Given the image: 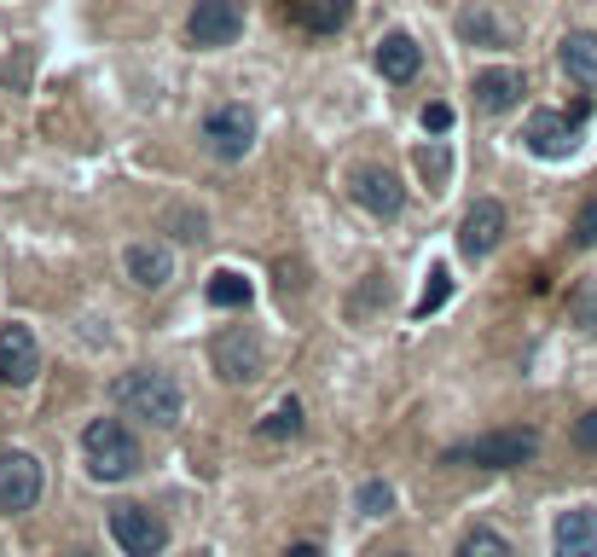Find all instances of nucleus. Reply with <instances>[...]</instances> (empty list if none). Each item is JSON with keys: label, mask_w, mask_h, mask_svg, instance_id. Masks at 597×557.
I'll use <instances>...</instances> for the list:
<instances>
[{"label": "nucleus", "mask_w": 597, "mask_h": 557, "mask_svg": "<svg viewBox=\"0 0 597 557\" xmlns=\"http://www.w3.org/2000/svg\"><path fill=\"white\" fill-rule=\"evenodd\" d=\"M111 401L128 413V418H140V424H180V413H186V395H180V384L169 372L158 366H134V372H122L117 384H111Z\"/></svg>", "instance_id": "f257e3e1"}, {"label": "nucleus", "mask_w": 597, "mask_h": 557, "mask_svg": "<svg viewBox=\"0 0 597 557\" xmlns=\"http://www.w3.org/2000/svg\"><path fill=\"white\" fill-rule=\"evenodd\" d=\"M82 465L93 483H122V476L140 470V442L122 418H93L82 429Z\"/></svg>", "instance_id": "f03ea898"}, {"label": "nucleus", "mask_w": 597, "mask_h": 557, "mask_svg": "<svg viewBox=\"0 0 597 557\" xmlns=\"http://www.w3.org/2000/svg\"><path fill=\"white\" fill-rule=\"evenodd\" d=\"M534 459H539V436H534V429H493V436L447 447V465H476V470H523Z\"/></svg>", "instance_id": "7ed1b4c3"}, {"label": "nucleus", "mask_w": 597, "mask_h": 557, "mask_svg": "<svg viewBox=\"0 0 597 557\" xmlns=\"http://www.w3.org/2000/svg\"><path fill=\"white\" fill-rule=\"evenodd\" d=\"M586 117H591V93H580V105L575 111H534L528 117V129H523V145L534 151V158H568V151L580 145V129H586Z\"/></svg>", "instance_id": "20e7f679"}, {"label": "nucleus", "mask_w": 597, "mask_h": 557, "mask_svg": "<svg viewBox=\"0 0 597 557\" xmlns=\"http://www.w3.org/2000/svg\"><path fill=\"white\" fill-rule=\"evenodd\" d=\"M210 366L215 377H226V384H255V377L267 372V343L255 325H226V332L210 343Z\"/></svg>", "instance_id": "39448f33"}, {"label": "nucleus", "mask_w": 597, "mask_h": 557, "mask_svg": "<svg viewBox=\"0 0 597 557\" xmlns=\"http://www.w3.org/2000/svg\"><path fill=\"white\" fill-rule=\"evenodd\" d=\"M203 145H210V158H221V163L250 158V145H255V111L250 105H215L210 117H203Z\"/></svg>", "instance_id": "423d86ee"}, {"label": "nucleus", "mask_w": 597, "mask_h": 557, "mask_svg": "<svg viewBox=\"0 0 597 557\" xmlns=\"http://www.w3.org/2000/svg\"><path fill=\"white\" fill-rule=\"evenodd\" d=\"M47 488V470L36 453H23V447H7L0 453V512H36V499Z\"/></svg>", "instance_id": "0eeeda50"}, {"label": "nucleus", "mask_w": 597, "mask_h": 557, "mask_svg": "<svg viewBox=\"0 0 597 557\" xmlns=\"http://www.w3.org/2000/svg\"><path fill=\"white\" fill-rule=\"evenodd\" d=\"M111 540L128 551V557H163L169 546V528L151 505H117L111 512Z\"/></svg>", "instance_id": "6e6552de"}, {"label": "nucleus", "mask_w": 597, "mask_h": 557, "mask_svg": "<svg viewBox=\"0 0 597 557\" xmlns=\"http://www.w3.org/2000/svg\"><path fill=\"white\" fill-rule=\"evenodd\" d=\"M244 36V0H198L186 18L192 47H232Z\"/></svg>", "instance_id": "1a4fd4ad"}, {"label": "nucleus", "mask_w": 597, "mask_h": 557, "mask_svg": "<svg viewBox=\"0 0 597 557\" xmlns=\"http://www.w3.org/2000/svg\"><path fill=\"white\" fill-rule=\"evenodd\" d=\"M499 239H505V210H499V198H476L470 210H464V221H458V250L470 262H487L493 250H499Z\"/></svg>", "instance_id": "9d476101"}, {"label": "nucleus", "mask_w": 597, "mask_h": 557, "mask_svg": "<svg viewBox=\"0 0 597 557\" xmlns=\"http://www.w3.org/2000/svg\"><path fill=\"white\" fill-rule=\"evenodd\" d=\"M348 192H354V204L366 210V215H377V221L401 215V204H406V186H401V174H388V169H377V163L354 169V174H348Z\"/></svg>", "instance_id": "9b49d317"}, {"label": "nucleus", "mask_w": 597, "mask_h": 557, "mask_svg": "<svg viewBox=\"0 0 597 557\" xmlns=\"http://www.w3.org/2000/svg\"><path fill=\"white\" fill-rule=\"evenodd\" d=\"M41 372V348L30 325H0V384H36Z\"/></svg>", "instance_id": "f8f14e48"}, {"label": "nucleus", "mask_w": 597, "mask_h": 557, "mask_svg": "<svg viewBox=\"0 0 597 557\" xmlns=\"http://www.w3.org/2000/svg\"><path fill=\"white\" fill-rule=\"evenodd\" d=\"M470 93H476V105H482L487 117H505V111L523 105L528 75H523V70H510V64H493V70H482L476 82H470Z\"/></svg>", "instance_id": "ddd939ff"}, {"label": "nucleus", "mask_w": 597, "mask_h": 557, "mask_svg": "<svg viewBox=\"0 0 597 557\" xmlns=\"http://www.w3.org/2000/svg\"><path fill=\"white\" fill-rule=\"evenodd\" d=\"M279 7H284V18H291L296 30H307V36H336L348 23L354 0H279Z\"/></svg>", "instance_id": "4468645a"}, {"label": "nucleus", "mask_w": 597, "mask_h": 557, "mask_svg": "<svg viewBox=\"0 0 597 557\" xmlns=\"http://www.w3.org/2000/svg\"><path fill=\"white\" fill-rule=\"evenodd\" d=\"M122 267H128V278H134L140 291H163L174 278V250L169 244H128Z\"/></svg>", "instance_id": "2eb2a0df"}, {"label": "nucleus", "mask_w": 597, "mask_h": 557, "mask_svg": "<svg viewBox=\"0 0 597 557\" xmlns=\"http://www.w3.org/2000/svg\"><path fill=\"white\" fill-rule=\"evenodd\" d=\"M552 551L557 557H597V512H591V505H575V512L557 517Z\"/></svg>", "instance_id": "dca6fc26"}, {"label": "nucleus", "mask_w": 597, "mask_h": 557, "mask_svg": "<svg viewBox=\"0 0 597 557\" xmlns=\"http://www.w3.org/2000/svg\"><path fill=\"white\" fill-rule=\"evenodd\" d=\"M377 70H383L395 88H406L412 75L424 70V47H418V36H406V30H388V36L377 41Z\"/></svg>", "instance_id": "f3484780"}, {"label": "nucleus", "mask_w": 597, "mask_h": 557, "mask_svg": "<svg viewBox=\"0 0 597 557\" xmlns=\"http://www.w3.org/2000/svg\"><path fill=\"white\" fill-rule=\"evenodd\" d=\"M458 36H464V47H505L510 41V23L499 18V7L470 0V7L458 12Z\"/></svg>", "instance_id": "a211bd4d"}, {"label": "nucleus", "mask_w": 597, "mask_h": 557, "mask_svg": "<svg viewBox=\"0 0 597 557\" xmlns=\"http://www.w3.org/2000/svg\"><path fill=\"white\" fill-rule=\"evenodd\" d=\"M557 59H563V75H568V82L586 88V93H597V36H591V30L563 36Z\"/></svg>", "instance_id": "6ab92c4d"}, {"label": "nucleus", "mask_w": 597, "mask_h": 557, "mask_svg": "<svg viewBox=\"0 0 597 557\" xmlns=\"http://www.w3.org/2000/svg\"><path fill=\"white\" fill-rule=\"evenodd\" d=\"M203 296H210L215 308H250V302H255V285H250L239 267H215L210 285H203Z\"/></svg>", "instance_id": "aec40b11"}, {"label": "nucleus", "mask_w": 597, "mask_h": 557, "mask_svg": "<svg viewBox=\"0 0 597 557\" xmlns=\"http://www.w3.org/2000/svg\"><path fill=\"white\" fill-rule=\"evenodd\" d=\"M453 557H516V551H510V540L499 535V528H470Z\"/></svg>", "instance_id": "412c9836"}, {"label": "nucleus", "mask_w": 597, "mask_h": 557, "mask_svg": "<svg viewBox=\"0 0 597 557\" xmlns=\"http://www.w3.org/2000/svg\"><path fill=\"white\" fill-rule=\"evenodd\" d=\"M291 436H302V401L296 395L279 401L273 418H262V442H291Z\"/></svg>", "instance_id": "4be33fe9"}, {"label": "nucleus", "mask_w": 597, "mask_h": 557, "mask_svg": "<svg viewBox=\"0 0 597 557\" xmlns=\"http://www.w3.org/2000/svg\"><path fill=\"white\" fill-rule=\"evenodd\" d=\"M354 505H360L366 517H388V512H395V488H388V483H377V476H372V483H360Z\"/></svg>", "instance_id": "5701e85b"}, {"label": "nucleus", "mask_w": 597, "mask_h": 557, "mask_svg": "<svg viewBox=\"0 0 597 557\" xmlns=\"http://www.w3.org/2000/svg\"><path fill=\"white\" fill-rule=\"evenodd\" d=\"M568 320H575L580 332H597V278H586V285L568 296Z\"/></svg>", "instance_id": "b1692460"}, {"label": "nucleus", "mask_w": 597, "mask_h": 557, "mask_svg": "<svg viewBox=\"0 0 597 557\" xmlns=\"http://www.w3.org/2000/svg\"><path fill=\"white\" fill-rule=\"evenodd\" d=\"M418 169H424L429 186H441V181L453 174V151H447V145H418Z\"/></svg>", "instance_id": "393cba45"}, {"label": "nucleus", "mask_w": 597, "mask_h": 557, "mask_svg": "<svg viewBox=\"0 0 597 557\" xmlns=\"http://www.w3.org/2000/svg\"><path fill=\"white\" fill-rule=\"evenodd\" d=\"M447 291H453V273H447V267H429V291L418 296V308H412V314L429 320V314L441 308V302H447Z\"/></svg>", "instance_id": "a878e982"}, {"label": "nucleus", "mask_w": 597, "mask_h": 557, "mask_svg": "<svg viewBox=\"0 0 597 557\" xmlns=\"http://www.w3.org/2000/svg\"><path fill=\"white\" fill-rule=\"evenodd\" d=\"M418 122H424V134H453V105H441V99H429Z\"/></svg>", "instance_id": "bb28decb"}, {"label": "nucleus", "mask_w": 597, "mask_h": 557, "mask_svg": "<svg viewBox=\"0 0 597 557\" xmlns=\"http://www.w3.org/2000/svg\"><path fill=\"white\" fill-rule=\"evenodd\" d=\"M591 244H597V198L575 215V250H591Z\"/></svg>", "instance_id": "cd10ccee"}, {"label": "nucleus", "mask_w": 597, "mask_h": 557, "mask_svg": "<svg viewBox=\"0 0 597 557\" xmlns=\"http://www.w3.org/2000/svg\"><path fill=\"white\" fill-rule=\"evenodd\" d=\"M169 226H180V239H203V215L198 210H174Z\"/></svg>", "instance_id": "c85d7f7f"}, {"label": "nucleus", "mask_w": 597, "mask_h": 557, "mask_svg": "<svg viewBox=\"0 0 597 557\" xmlns=\"http://www.w3.org/2000/svg\"><path fill=\"white\" fill-rule=\"evenodd\" d=\"M575 447H580V453H597V407L575 424Z\"/></svg>", "instance_id": "c756f323"}, {"label": "nucleus", "mask_w": 597, "mask_h": 557, "mask_svg": "<svg viewBox=\"0 0 597 557\" xmlns=\"http://www.w3.org/2000/svg\"><path fill=\"white\" fill-rule=\"evenodd\" d=\"M284 557H320V546H291V551H284Z\"/></svg>", "instance_id": "7c9ffc66"}, {"label": "nucleus", "mask_w": 597, "mask_h": 557, "mask_svg": "<svg viewBox=\"0 0 597 557\" xmlns=\"http://www.w3.org/2000/svg\"><path fill=\"white\" fill-rule=\"evenodd\" d=\"M377 557H412L406 546H388V551H377Z\"/></svg>", "instance_id": "2f4dec72"}]
</instances>
